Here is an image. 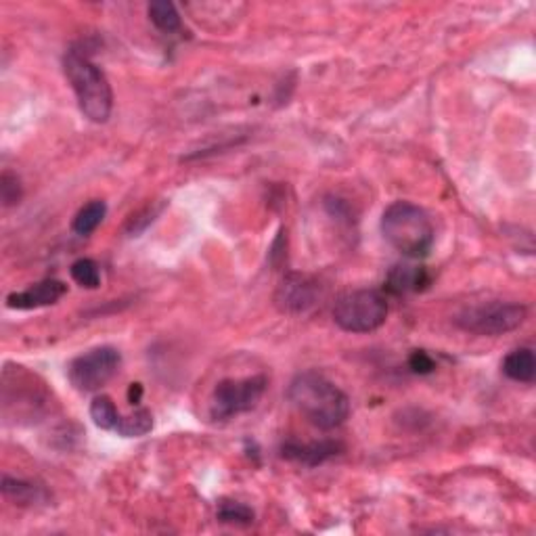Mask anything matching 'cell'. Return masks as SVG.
Returning a JSON list of instances; mask_svg holds the SVG:
<instances>
[{
    "mask_svg": "<svg viewBox=\"0 0 536 536\" xmlns=\"http://www.w3.org/2000/svg\"><path fill=\"white\" fill-rule=\"evenodd\" d=\"M291 405L319 430L340 427L350 415V400L333 382L317 371H304L289 384Z\"/></svg>",
    "mask_w": 536,
    "mask_h": 536,
    "instance_id": "1",
    "label": "cell"
},
{
    "mask_svg": "<svg viewBox=\"0 0 536 536\" xmlns=\"http://www.w3.org/2000/svg\"><path fill=\"white\" fill-rule=\"evenodd\" d=\"M385 241L406 258L419 260L432 252L434 225L427 212L411 202H394L382 216Z\"/></svg>",
    "mask_w": 536,
    "mask_h": 536,
    "instance_id": "2",
    "label": "cell"
},
{
    "mask_svg": "<svg viewBox=\"0 0 536 536\" xmlns=\"http://www.w3.org/2000/svg\"><path fill=\"white\" fill-rule=\"evenodd\" d=\"M66 76L76 92L80 111L90 121L103 124L110 120L113 110V92L110 80L103 74V69L90 61V57L82 51L71 48L63 59Z\"/></svg>",
    "mask_w": 536,
    "mask_h": 536,
    "instance_id": "3",
    "label": "cell"
},
{
    "mask_svg": "<svg viewBox=\"0 0 536 536\" xmlns=\"http://www.w3.org/2000/svg\"><path fill=\"white\" fill-rule=\"evenodd\" d=\"M388 319V302L375 289H356L335 302L333 321L348 333H371Z\"/></svg>",
    "mask_w": 536,
    "mask_h": 536,
    "instance_id": "4",
    "label": "cell"
},
{
    "mask_svg": "<svg viewBox=\"0 0 536 536\" xmlns=\"http://www.w3.org/2000/svg\"><path fill=\"white\" fill-rule=\"evenodd\" d=\"M528 317V309L518 302H486L457 314L455 325L463 331L497 338V335L516 331Z\"/></svg>",
    "mask_w": 536,
    "mask_h": 536,
    "instance_id": "5",
    "label": "cell"
},
{
    "mask_svg": "<svg viewBox=\"0 0 536 536\" xmlns=\"http://www.w3.org/2000/svg\"><path fill=\"white\" fill-rule=\"evenodd\" d=\"M267 392V377L254 375L246 380H225L214 388L210 400V415L216 421H226L258 406Z\"/></svg>",
    "mask_w": 536,
    "mask_h": 536,
    "instance_id": "6",
    "label": "cell"
},
{
    "mask_svg": "<svg viewBox=\"0 0 536 536\" xmlns=\"http://www.w3.org/2000/svg\"><path fill=\"white\" fill-rule=\"evenodd\" d=\"M121 354L111 346H99L69 363L68 377L78 392H97L118 373Z\"/></svg>",
    "mask_w": 536,
    "mask_h": 536,
    "instance_id": "7",
    "label": "cell"
},
{
    "mask_svg": "<svg viewBox=\"0 0 536 536\" xmlns=\"http://www.w3.org/2000/svg\"><path fill=\"white\" fill-rule=\"evenodd\" d=\"M321 298L319 283L309 275L289 273L275 291V306L285 314H304L314 309Z\"/></svg>",
    "mask_w": 536,
    "mask_h": 536,
    "instance_id": "8",
    "label": "cell"
},
{
    "mask_svg": "<svg viewBox=\"0 0 536 536\" xmlns=\"http://www.w3.org/2000/svg\"><path fill=\"white\" fill-rule=\"evenodd\" d=\"M68 285L63 281H57V279H47V281H40L27 288L24 291H16L6 298V306L9 309L17 310H34L42 309V306H51L66 296Z\"/></svg>",
    "mask_w": 536,
    "mask_h": 536,
    "instance_id": "9",
    "label": "cell"
},
{
    "mask_svg": "<svg viewBox=\"0 0 536 536\" xmlns=\"http://www.w3.org/2000/svg\"><path fill=\"white\" fill-rule=\"evenodd\" d=\"M342 448L344 447H342L340 442H335V440L309 442V445L288 442V445H283L281 453H283L285 459L302 463V466H309V468H317V466H323L325 461L333 459V457H338L342 453Z\"/></svg>",
    "mask_w": 536,
    "mask_h": 536,
    "instance_id": "10",
    "label": "cell"
},
{
    "mask_svg": "<svg viewBox=\"0 0 536 536\" xmlns=\"http://www.w3.org/2000/svg\"><path fill=\"white\" fill-rule=\"evenodd\" d=\"M430 275L424 267L417 264H396L385 277V289L394 296L413 294V291H424L430 285Z\"/></svg>",
    "mask_w": 536,
    "mask_h": 536,
    "instance_id": "11",
    "label": "cell"
},
{
    "mask_svg": "<svg viewBox=\"0 0 536 536\" xmlns=\"http://www.w3.org/2000/svg\"><path fill=\"white\" fill-rule=\"evenodd\" d=\"M3 495L6 499H11L16 505H24V507H34L38 503L48 501L47 490L42 489V486L26 482V480H17V478H11V476L3 478Z\"/></svg>",
    "mask_w": 536,
    "mask_h": 536,
    "instance_id": "12",
    "label": "cell"
},
{
    "mask_svg": "<svg viewBox=\"0 0 536 536\" xmlns=\"http://www.w3.org/2000/svg\"><path fill=\"white\" fill-rule=\"evenodd\" d=\"M503 373L513 382L532 384L536 377V359L531 348H518L503 361Z\"/></svg>",
    "mask_w": 536,
    "mask_h": 536,
    "instance_id": "13",
    "label": "cell"
},
{
    "mask_svg": "<svg viewBox=\"0 0 536 536\" xmlns=\"http://www.w3.org/2000/svg\"><path fill=\"white\" fill-rule=\"evenodd\" d=\"M105 214H107V204L103 199H92L84 208L76 214L74 223H71V228H74L76 235H82V237H87V235L95 233L101 223L105 220Z\"/></svg>",
    "mask_w": 536,
    "mask_h": 536,
    "instance_id": "14",
    "label": "cell"
},
{
    "mask_svg": "<svg viewBox=\"0 0 536 536\" xmlns=\"http://www.w3.org/2000/svg\"><path fill=\"white\" fill-rule=\"evenodd\" d=\"M153 430V415L147 409H137L131 415L120 417L116 432L124 438H141Z\"/></svg>",
    "mask_w": 536,
    "mask_h": 536,
    "instance_id": "15",
    "label": "cell"
},
{
    "mask_svg": "<svg viewBox=\"0 0 536 536\" xmlns=\"http://www.w3.org/2000/svg\"><path fill=\"white\" fill-rule=\"evenodd\" d=\"M149 19L153 21V26L157 30L173 34L181 27V16H178L176 6L173 3H166V0H157V3H152L147 6Z\"/></svg>",
    "mask_w": 536,
    "mask_h": 536,
    "instance_id": "16",
    "label": "cell"
},
{
    "mask_svg": "<svg viewBox=\"0 0 536 536\" xmlns=\"http://www.w3.org/2000/svg\"><path fill=\"white\" fill-rule=\"evenodd\" d=\"M120 417L121 415L118 413L116 405H113V400L110 396L101 394L90 403V419L95 421V426L101 427V430L116 432Z\"/></svg>",
    "mask_w": 536,
    "mask_h": 536,
    "instance_id": "17",
    "label": "cell"
},
{
    "mask_svg": "<svg viewBox=\"0 0 536 536\" xmlns=\"http://www.w3.org/2000/svg\"><path fill=\"white\" fill-rule=\"evenodd\" d=\"M71 279L87 289H97L101 285V268L90 258H80L71 264Z\"/></svg>",
    "mask_w": 536,
    "mask_h": 536,
    "instance_id": "18",
    "label": "cell"
},
{
    "mask_svg": "<svg viewBox=\"0 0 536 536\" xmlns=\"http://www.w3.org/2000/svg\"><path fill=\"white\" fill-rule=\"evenodd\" d=\"M216 516L223 524H235V526H249L256 518L252 507L243 505L239 501H223L218 505Z\"/></svg>",
    "mask_w": 536,
    "mask_h": 536,
    "instance_id": "19",
    "label": "cell"
},
{
    "mask_svg": "<svg viewBox=\"0 0 536 536\" xmlns=\"http://www.w3.org/2000/svg\"><path fill=\"white\" fill-rule=\"evenodd\" d=\"M21 195H24V191H21V183L16 174L5 173L0 176V197H3L5 208L19 204Z\"/></svg>",
    "mask_w": 536,
    "mask_h": 536,
    "instance_id": "20",
    "label": "cell"
},
{
    "mask_svg": "<svg viewBox=\"0 0 536 536\" xmlns=\"http://www.w3.org/2000/svg\"><path fill=\"white\" fill-rule=\"evenodd\" d=\"M409 367H411L413 373L427 375L436 369V363H434L432 356L426 352V350H415V352L409 356Z\"/></svg>",
    "mask_w": 536,
    "mask_h": 536,
    "instance_id": "21",
    "label": "cell"
},
{
    "mask_svg": "<svg viewBox=\"0 0 536 536\" xmlns=\"http://www.w3.org/2000/svg\"><path fill=\"white\" fill-rule=\"evenodd\" d=\"M141 398H142V385L131 384V390H128V403L141 405Z\"/></svg>",
    "mask_w": 536,
    "mask_h": 536,
    "instance_id": "22",
    "label": "cell"
}]
</instances>
